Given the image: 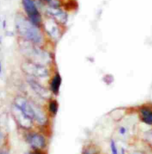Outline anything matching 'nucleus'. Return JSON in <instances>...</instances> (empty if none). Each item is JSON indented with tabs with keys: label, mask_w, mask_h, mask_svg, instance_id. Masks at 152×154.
I'll use <instances>...</instances> for the list:
<instances>
[{
	"label": "nucleus",
	"mask_w": 152,
	"mask_h": 154,
	"mask_svg": "<svg viewBox=\"0 0 152 154\" xmlns=\"http://www.w3.org/2000/svg\"><path fill=\"white\" fill-rule=\"evenodd\" d=\"M45 28L48 34L52 37L58 38L59 37V29H58L57 25L53 20H48L45 21Z\"/></svg>",
	"instance_id": "obj_11"
},
{
	"label": "nucleus",
	"mask_w": 152,
	"mask_h": 154,
	"mask_svg": "<svg viewBox=\"0 0 152 154\" xmlns=\"http://www.w3.org/2000/svg\"><path fill=\"white\" fill-rule=\"evenodd\" d=\"M42 1L48 3L52 7H58L59 5V0H42Z\"/></svg>",
	"instance_id": "obj_16"
},
{
	"label": "nucleus",
	"mask_w": 152,
	"mask_h": 154,
	"mask_svg": "<svg viewBox=\"0 0 152 154\" xmlns=\"http://www.w3.org/2000/svg\"><path fill=\"white\" fill-rule=\"evenodd\" d=\"M110 146H111V152L114 154L118 153V149H117V144H116L115 141L113 139L111 140V143H110Z\"/></svg>",
	"instance_id": "obj_15"
},
{
	"label": "nucleus",
	"mask_w": 152,
	"mask_h": 154,
	"mask_svg": "<svg viewBox=\"0 0 152 154\" xmlns=\"http://www.w3.org/2000/svg\"><path fill=\"white\" fill-rule=\"evenodd\" d=\"M119 132L121 135H125L126 133V128L125 127H121L119 129Z\"/></svg>",
	"instance_id": "obj_17"
},
{
	"label": "nucleus",
	"mask_w": 152,
	"mask_h": 154,
	"mask_svg": "<svg viewBox=\"0 0 152 154\" xmlns=\"http://www.w3.org/2000/svg\"><path fill=\"white\" fill-rule=\"evenodd\" d=\"M15 106L30 119L32 120L34 119V111L33 109L32 103L28 102L25 98L22 97H18L15 100Z\"/></svg>",
	"instance_id": "obj_5"
},
{
	"label": "nucleus",
	"mask_w": 152,
	"mask_h": 154,
	"mask_svg": "<svg viewBox=\"0 0 152 154\" xmlns=\"http://www.w3.org/2000/svg\"><path fill=\"white\" fill-rule=\"evenodd\" d=\"M22 69L27 75L34 78H41L46 77L48 75V69L45 66H43L42 64L37 63L32 61L24 63L22 65Z\"/></svg>",
	"instance_id": "obj_3"
},
{
	"label": "nucleus",
	"mask_w": 152,
	"mask_h": 154,
	"mask_svg": "<svg viewBox=\"0 0 152 154\" xmlns=\"http://www.w3.org/2000/svg\"><path fill=\"white\" fill-rule=\"evenodd\" d=\"M49 110L52 116H56L58 111V104L56 100H51L49 104Z\"/></svg>",
	"instance_id": "obj_14"
},
{
	"label": "nucleus",
	"mask_w": 152,
	"mask_h": 154,
	"mask_svg": "<svg viewBox=\"0 0 152 154\" xmlns=\"http://www.w3.org/2000/svg\"><path fill=\"white\" fill-rule=\"evenodd\" d=\"M28 84H30V86L32 88L33 90H34L40 97L45 99H48L51 98V92H50L48 89H45L44 86H42V85L39 84L37 81L33 79H30L28 80Z\"/></svg>",
	"instance_id": "obj_8"
},
{
	"label": "nucleus",
	"mask_w": 152,
	"mask_h": 154,
	"mask_svg": "<svg viewBox=\"0 0 152 154\" xmlns=\"http://www.w3.org/2000/svg\"><path fill=\"white\" fill-rule=\"evenodd\" d=\"M1 72V61H0V73Z\"/></svg>",
	"instance_id": "obj_18"
},
{
	"label": "nucleus",
	"mask_w": 152,
	"mask_h": 154,
	"mask_svg": "<svg viewBox=\"0 0 152 154\" xmlns=\"http://www.w3.org/2000/svg\"><path fill=\"white\" fill-rule=\"evenodd\" d=\"M48 13L49 15H51V17L54 19H55L54 20H56L57 22L60 23H65L67 20V16L65 13H64L62 11H61L60 9L58 8V7H52L48 9Z\"/></svg>",
	"instance_id": "obj_9"
},
{
	"label": "nucleus",
	"mask_w": 152,
	"mask_h": 154,
	"mask_svg": "<svg viewBox=\"0 0 152 154\" xmlns=\"http://www.w3.org/2000/svg\"><path fill=\"white\" fill-rule=\"evenodd\" d=\"M31 43L29 42V44L26 45V47L28 49H27V48L25 49L24 48L26 52V55L29 57V59L31 60L32 62L37 63L39 64L48 63L50 60L49 56L48 55V54L42 51L41 49L37 48L35 45H33Z\"/></svg>",
	"instance_id": "obj_2"
},
{
	"label": "nucleus",
	"mask_w": 152,
	"mask_h": 154,
	"mask_svg": "<svg viewBox=\"0 0 152 154\" xmlns=\"http://www.w3.org/2000/svg\"><path fill=\"white\" fill-rule=\"evenodd\" d=\"M61 83H62V79H61L60 75L59 74H56L55 76L54 77V78H53L51 83V90H52V92L54 95H56L59 94Z\"/></svg>",
	"instance_id": "obj_13"
},
{
	"label": "nucleus",
	"mask_w": 152,
	"mask_h": 154,
	"mask_svg": "<svg viewBox=\"0 0 152 154\" xmlns=\"http://www.w3.org/2000/svg\"><path fill=\"white\" fill-rule=\"evenodd\" d=\"M140 117L142 122L146 125H152V109L148 107L140 109Z\"/></svg>",
	"instance_id": "obj_12"
},
{
	"label": "nucleus",
	"mask_w": 152,
	"mask_h": 154,
	"mask_svg": "<svg viewBox=\"0 0 152 154\" xmlns=\"http://www.w3.org/2000/svg\"><path fill=\"white\" fill-rule=\"evenodd\" d=\"M13 112L16 120V122H18L19 125L25 129H29L32 127V119H30L29 117H28L26 115H25L24 113L22 112V111L20 110L19 108H17L16 106H14Z\"/></svg>",
	"instance_id": "obj_6"
},
{
	"label": "nucleus",
	"mask_w": 152,
	"mask_h": 154,
	"mask_svg": "<svg viewBox=\"0 0 152 154\" xmlns=\"http://www.w3.org/2000/svg\"><path fill=\"white\" fill-rule=\"evenodd\" d=\"M25 11L28 16L29 20L36 26H39L41 23L42 17L34 0H22Z\"/></svg>",
	"instance_id": "obj_4"
},
{
	"label": "nucleus",
	"mask_w": 152,
	"mask_h": 154,
	"mask_svg": "<svg viewBox=\"0 0 152 154\" xmlns=\"http://www.w3.org/2000/svg\"><path fill=\"white\" fill-rule=\"evenodd\" d=\"M16 25L19 34L26 40L34 44H40L43 42V36L38 26L30 20L22 16H18L16 19Z\"/></svg>",
	"instance_id": "obj_1"
},
{
	"label": "nucleus",
	"mask_w": 152,
	"mask_h": 154,
	"mask_svg": "<svg viewBox=\"0 0 152 154\" xmlns=\"http://www.w3.org/2000/svg\"><path fill=\"white\" fill-rule=\"evenodd\" d=\"M33 109L34 111V120L40 125H45L46 124L48 119H47L46 116H45V112L40 109L39 106H37L36 104L32 103Z\"/></svg>",
	"instance_id": "obj_10"
},
{
	"label": "nucleus",
	"mask_w": 152,
	"mask_h": 154,
	"mask_svg": "<svg viewBox=\"0 0 152 154\" xmlns=\"http://www.w3.org/2000/svg\"><path fill=\"white\" fill-rule=\"evenodd\" d=\"M28 141L30 145L34 149V150H42L45 147L46 141L44 136L38 133H33L29 135L28 137Z\"/></svg>",
	"instance_id": "obj_7"
}]
</instances>
